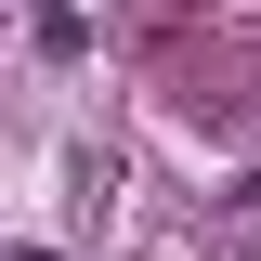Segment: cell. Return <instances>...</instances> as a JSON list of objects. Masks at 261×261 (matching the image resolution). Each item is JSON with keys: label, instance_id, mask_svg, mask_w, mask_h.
I'll use <instances>...</instances> for the list:
<instances>
[{"label": "cell", "instance_id": "cell-1", "mask_svg": "<svg viewBox=\"0 0 261 261\" xmlns=\"http://www.w3.org/2000/svg\"><path fill=\"white\" fill-rule=\"evenodd\" d=\"M235 209H261V170H248V183H235Z\"/></svg>", "mask_w": 261, "mask_h": 261}]
</instances>
